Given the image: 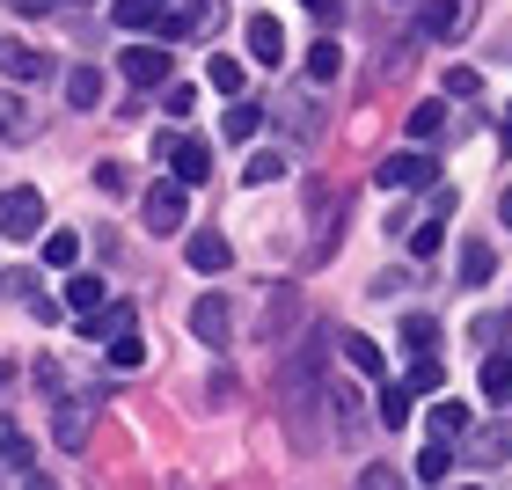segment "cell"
I'll return each instance as SVG.
<instances>
[{
  "mask_svg": "<svg viewBox=\"0 0 512 490\" xmlns=\"http://www.w3.org/2000/svg\"><path fill=\"white\" fill-rule=\"evenodd\" d=\"M118 330H132V308H125V300H103V308L81 315V337H88V344H110Z\"/></svg>",
  "mask_w": 512,
  "mask_h": 490,
  "instance_id": "cell-11",
  "label": "cell"
},
{
  "mask_svg": "<svg viewBox=\"0 0 512 490\" xmlns=\"http://www.w3.org/2000/svg\"><path fill=\"white\" fill-rule=\"evenodd\" d=\"M483 469H505L512 461V425H491V432H476V447H469Z\"/></svg>",
  "mask_w": 512,
  "mask_h": 490,
  "instance_id": "cell-20",
  "label": "cell"
},
{
  "mask_svg": "<svg viewBox=\"0 0 512 490\" xmlns=\"http://www.w3.org/2000/svg\"><path fill=\"white\" fill-rule=\"evenodd\" d=\"M432 344H439V322H432V315H403V359L432 352Z\"/></svg>",
  "mask_w": 512,
  "mask_h": 490,
  "instance_id": "cell-25",
  "label": "cell"
},
{
  "mask_svg": "<svg viewBox=\"0 0 512 490\" xmlns=\"http://www.w3.org/2000/svg\"><path fill=\"white\" fill-rule=\"evenodd\" d=\"M242 37H249V59H256V66H278V59H286V30H278L271 15H249Z\"/></svg>",
  "mask_w": 512,
  "mask_h": 490,
  "instance_id": "cell-10",
  "label": "cell"
},
{
  "mask_svg": "<svg viewBox=\"0 0 512 490\" xmlns=\"http://www.w3.org/2000/svg\"><path fill=\"white\" fill-rule=\"evenodd\" d=\"M286 169H293V161L278 154V147H264V154H249V161H242V183H249V191H264V183H278Z\"/></svg>",
  "mask_w": 512,
  "mask_h": 490,
  "instance_id": "cell-18",
  "label": "cell"
},
{
  "mask_svg": "<svg viewBox=\"0 0 512 490\" xmlns=\"http://www.w3.org/2000/svg\"><path fill=\"white\" fill-rule=\"evenodd\" d=\"M161 154H169V176L191 191V183H205V169H213V147L205 139H161Z\"/></svg>",
  "mask_w": 512,
  "mask_h": 490,
  "instance_id": "cell-5",
  "label": "cell"
},
{
  "mask_svg": "<svg viewBox=\"0 0 512 490\" xmlns=\"http://www.w3.org/2000/svg\"><path fill=\"white\" fill-rule=\"evenodd\" d=\"M439 381H447V373H439V359H432V352H417V359H410V381H403V388H410V395H432Z\"/></svg>",
  "mask_w": 512,
  "mask_h": 490,
  "instance_id": "cell-32",
  "label": "cell"
},
{
  "mask_svg": "<svg viewBox=\"0 0 512 490\" xmlns=\"http://www.w3.org/2000/svg\"><path fill=\"white\" fill-rule=\"evenodd\" d=\"M469 432V403H432V439H461Z\"/></svg>",
  "mask_w": 512,
  "mask_h": 490,
  "instance_id": "cell-28",
  "label": "cell"
},
{
  "mask_svg": "<svg viewBox=\"0 0 512 490\" xmlns=\"http://www.w3.org/2000/svg\"><path fill=\"white\" fill-rule=\"evenodd\" d=\"M293 308H300V286H271V300H264V322H256V337H286L293 330Z\"/></svg>",
  "mask_w": 512,
  "mask_h": 490,
  "instance_id": "cell-12",
  "label": "cell"
},
{
  "mask_svg": "<svg viewBox=\"0 0 512 490\" xmlns=\"http://www.w3.org/2000/svg\"><path fill=\"white\" fill-rule=\"evenodd\" d=\"M461 22V0H417V30L410 37H454Z\"/></svg>",
  "mask_w": 512,
  "mask_h": 490,
  "instance_id": "cell-15",
  "label": "cell"
},
{
  "mask_svg": "<svg viewBox=\"0 0 512 490\" xmlns=\"http://www.w3.org/2000/svg\"><path fill=\"white\" fill-rule=\"evenodd\" d=\"M300 8H315L322 22H337V0H300Z\"/></svg>",
  "mask_w": 512,
  "mask_h": 490,
  "instance_id": "cell-42",
  "label": "cell"
},
{
  "mask_svg": "<svg viewBox=\"0 0 512 490\" xmlns=\"http://www.w3.org/2000/svg\"><path fill=\"white\" fill-rule=\"evenodd\" d=\"M410 403H417L410 388H381V425H388V432H403V425H410Z\"/></svg>",
  "mask_w": 512,
  "mask_h": 490,
  "instance_id": "cell-30",
  "label": "cell"
},
{
  "mask_svg": "<svg viewBox=\"0 0 512 490\" xmlns=\"http://www.w3.org/2000/svg\"><path fill=\"white\" fill-rule=\"evenodd\" d=\"M52 439H59L66 454H81V447H88V410H81V403H59V410H52Z\"/></svg>",
  "mask_w": 512,
  "mask_h": 490,
  "instance_id": "cell-16",
  "label": "cell"
},
{
  "mask_svg": "<svg viewBox=\"0 0 512 490\" xmlns=\"http://www.w3.org/2000/svg\"><path fill=\"white\" fill-rule=\"evenodd\" d=\"M0 74H8V81H44V74H52V59H44L37 44H15V37H0Z\"/></svg>",
  "mask_w": 512,
  "mask_h": 490,
  "instance_id": "cell-8",
  "label": "cell"
},
{
  "mask_svg": "<svg viewBox=\"0 0 512 490\" xmlns=\"http://www.w3.org/2000/svg\"><path fill=\"white\" fill-rule=\"evenodd\" d=\"M0 388H8V366H0Z\"/></svg>",
  "mask_w": 512,
  "mask_h": 490,
  "instance_id": "cell-46",
  "label": "cell"
},
{
  "mask_svg": "<svg viewBox=\"0 0 512 490\" xmlns=\"http://www.w3.org/2000/svg\"><path fill=\"white\" fill-rule=\"evenodd\" d=\"M66 308H74V315L103 308V278L96 271H66Z\"/></svg>",
  "mask_w": 512,
  "mask_h": 490,
  "instance_id": "cell-19",
  "label": "cell"
},
{
  "mask_svg": "<svg viewBox=\"0 0 512 490\" xmlns=\"http://www.w3.org/2000/svg\"><path fill=\"white\" fill-rule=\"evenodd\" d=\"M191 337L205 344V352H227V344H235V300H227V293H205L198 308H191Z\"/></svg>",
  "mask_w": 512,
  "mask_h": 490,
  "instance_id": "cell-2",
  "label": "cell"
},
{
  "mask_svg": "<svg viewBox=\"0 0 512 490\" xmlns=\"http://www.w3.org/2000/svg\"><path fill=\"white\" fill-rule=\"evenodd\" d=\"M161 110H169V118H191V110H198V88H191V81H169V88H161Z\"/></svg>",
  "mask_w": 512,
  "mask_h": 490,
  "instance_id": "cell-35",
  "label": "cell"
},
{
  "mask_svg": "<svg viewBox=\"0 0 512 490\" xmlns=\"http://www.w3.org/2000/svg\"><path fill=\"white\" fill-rule=\"evenodd\" d=\"M469 490H476V483H469Z\"/></svg>",
  "mask_w": 512,
  "mask_h": 490,
  "instance_id": "cell-47",
  "label": "cell"
},
{
  "mask_svg": "<svg viewBox=\"0 0 512 490\" xmlns=\"http://www.w3.org/2000/svg\"><path fill=\"white\" fill-rule=\"evenodd\" d=\"M352 490H403V476H395V469H381V461H374V469H359V483Z\"/></svg>",
  "mask_w": 512,
  "mask_h": 490,
  "instance_id": "cell-39",
  "label": "cell"
},
{
  "mask_svg": "<svg viewBox=\"0 0 512 490\" xmlns=\"http://www.w3.org/2000/svg\"><path fill=\"white\" fill-rule=\"evenodd\" d=\"M344 366L374 381V373H381V344H374V337H359V330H344Z\"/></svg>",
  "mask_w": 512,
  "mask_h": 490,
  "instance_id": "cell-21",
  "label": "cell"
},
{
  "mask_svg": "<svg viewBox=\"0 0 512 490\" xmlns=\"http://www.w3.org/2000/svg\"><path fill=\"white\" fill-rule=\"evenodd\" d=\"M337 227H344V191H322V205H315V242H308V264H330V256H337Z\"/></svg>",
  "mask_w": 512,
  "mask_h": 490,
  "instance_id": "cell-6",
  "label": "cell"
},
{
  "mask_svg": "<svg viewBox=\"0 0 512 490\" xmlns=\"http://www.w3.org/2000/svg\"><path fill=\"white\" fill-rule=\"evenodd\" d=\"M447 96L476 103V96H483V74H476V66H447Z\"/></svg>",
  "mask_w": 512,
  "mask_h": 490,
  "instance_id": "cell-36",
  "label": "cell"
},
{
  "mask_svg": "<svg viewBox=\"0 0 512 490\" xmlns=\"http://www.w3.org/2000/svg\"><path fill=\"white\" fill-rule=\"evenodd\" d=\"M183 264H191V271H227V264H235V249H227V235L198 227V235L183 242Z\"/></svg>",
  "mask_w": 512,
  "mask_h": 490,
  "instance_id": "cell-9",
  "label": "cell"
},
{
  "mask_svg": "<svg viewBox=\"0 0 512 490\" xmlns=\"http://www.w3.org/2000/svg\"><path fill=\"white\" fill-rule=\"evenodd\" d=\"M374 183H381V191H410V183H439V154H388L381 161V169H374Z\"/></svg>",
  "mask_w": 512,
  "mask_h": 490,
  "instance_id": "cell-4",
  "label": "cell"
},
{
  "mask_svg": "<svg viewBox=\"0 0 512 490\" xmlns=\"http://www.w3.org/2000/svg\"><path fill=\"white\" fill-rule=\"evenodd\" d=\"M37 235H44V191H30V183L0 191V242H37Z\"/></svg>",
  "mask_w": 512,
  "mask_h": 490,
  "instance_id": "cell-1",
  "label": "cell"
},
{
  "mask_svg": "<svg viewBox=\"0 0 512 490\" xmlns=\"http://www.w3.org/2000/svg\"><path fill=\"white\" fill-rule=\"evenodd\" d=\"M161 8H169V0H118L110 15H118V30H154V15H161Z\"/></svg>",
  "mask_w": 512,
  "mask_h": 490,
  "instance_id": "cell-26",
  "label": "cell"
},
{
  "mask_svg": "<svg viewBox=\"0 0 512 490\" xmlns=\"http://www.w3.org/2000/svg\"><path fill=\"white\" fill-rule=\"evenodd\" d=\"M505 330H512V315H476V322H469V337L483 344V352H498V344H505Z\"/></svg>",
  "mask_w": 512,
  "mask_h": 490,
  "instance_id": "cell-34",
  "label": "cell"
},
{
  "mask_svg": "<svg viewBox=\"0 0 512 490\" xmlns=\"http://www.w3.org/2000/svg\"><path fill=\"white\" fill-rule=\"evenodd\" d=\"M505 154H512V110H505Z\"/></svg>",
  "mask_w": 512,
  "mask_h": 490,
  "instance_id": "cell-45",
  "label": "cell"
},
{
  "mask_svg": "<svg viewBox=\"0 0 512 490\" xmlns=\"http://www.w3.org/2000/svg\"><path fill=\"white\" fill-rule=\"evenodd\" d=\"M227 139H235V147H242V139H256V132H264V103H235V110H227V125H220Z\"/></svg>",
  "mask_w": 512,
  "mask_h": 490,
  "instance_id": "cell-24",
  "label": "cell"
},
{
  "mask_svg": "<svg viewBox=\"0 0 512 490\" xmlns=\"http://www.w3.org/2000/svg\"><path fill=\"white\" fill-rule=\"evenodd\" d=\"M125 81L132 88H169V44H132L125 52Z\"/></svg>",
  "mask_w": 512,
  "mask_h": 490,
  "instance_id": "cell-7",
  "label": "cell"
},
{
  "mask_svg": "<svg viewBox=\"0 0 512 490\" xmlns=\"http://www.w3.org/2000/svg\"><path fill=\"white\" fill-rule=\"evenodd\" d=\"M205 81H213L220 96H235V88H242V59H235V52H213V66H205Z\"/></svg>",
  "mask_w": 512,
  "mask_h": 490,
  "instance_id": "cell-29",
  "label": "cell"
},
{
  "mask_svg": "<svg viewBox=\"0 0 512 490\" xmlns=\"http://www.w3.org/2000/svg\"><path fill=\"white\" fill-rule=\"evenodd\" d=\"M447 469H454V454H447V447H425V454H417V483H439Z\"/></svg>",
  "mask_w": 512,
  "mask_h": 490,
  "instance_id": "cell-38",
  "label": "cell"
},
{
  "mask_svg": "<svg viewBox=\"0 0 512 490\" xmlns=\"http://www.w3.org/2000/svg\"><path fill=\"white\" fill-rule=\"evenodd\" d=\"M103 103V74L96 66H74V74H66V110H96Z\"/></svg>",
  "mask_w": 512,
  "mask_h": 490,
  "instance_id": "cell-17",
  "label": "cell"
},
{
  "mask_svg": "<svg viewBox=\"0 0 512 490\" xmlns=\"http://www.w3.org/2000/svg\"><path fill=\"white\" fill-rule=\"evenodd\" d=\"M483 395H491V403H505V395H512V352H491V359H483Z\"/></svg>",
  "mask_w": 512,
  "mask_h": 490,
  "instance_id": "cell-27",
  "label": "cell"
},
{
  "mask_svg": "<svg viewBox=\"0 0 512 490\" xmlns=\"http://www.w3.org/2000/svg\"><path fill=\"white\" fill-rule=\"evenodd\" d=\"M322 395H330V439L352 447V439H359V395L352 388H322Z\"/></svg>",
  "mask_w": 512,
  "mask_h": 490,
  "instance_id": "cell-13",
  "label": "cell"
},
{
  "mask_svg": "<svg viewBox=\"0 0 512 490\" xmlns=\"http://www.w3.org/2000/svg\"><path fill=\"white\" fill-rule=\"evenodd\" d=\"M8 439H15V425H8V417H0V454H8Z\"/></svg>",
  "mask_w": 512,
  "mask_h": 490,
  "instance_id": "cell-44",
  "label": "cell"
},
{
  "mask_svg": "<svg viewBox=\"0 0 512 490\" xmlns=\"http://www.w3.org/2000/svg\"><path fill=\"white\" fill-rule=\"evenodd\" d=\"M15 8H22V15H52L59 0H15Z\"/></svg>",
  "mask_w": 512,
  "mask_h": 490,
  "instance_id": "cell-41",
  "label": "cell"
},
{
  "mask_svg": "<svg viewBox=\"0 0 512 490\" xmlns=\"http://www.w3.org/2000/svg\"><path fill=\"white\" fill-rule=\"evenodd\" d=\"M110 366H118V373H132V366H147V344H139L132 330H118V337H110Z\"/></svg>",
  "mask_w": 512,
  "mask_h": 490,
  "instance_id": "cell-31",
  "label": "cell"
},
{
  "mask_svg": "<svg viewBox=\"0 0 512 490\" xmlns=\"http://www.w3.org/2000/svg\"><path fill=\"white\" fill-rule=\"evenodd\" d=\"M498 220H505V227H512V191H505V198H498Z\"/></svg>",
  "mask_w": 512,
  "mask_h": 490,
  "instance_id": "cell-43",
  "label": "cell"
},
{
  "mask_svg": "<svg viewBox=\"0 0 512 490\" xmlns=\"http://www.w3.org/2000/svg\"><path fill=\"white\" fill-rule=\"evenodd\" d=\"M439 118H447V103H432V96H425V103L410 110V139H432V132H439Z\"/></svg>",
  "mask_w": 512,
  "mask_h": 490,
  "instance_id": "cell-37",
  "label": "cell"
},
{
  "mask_svg": "<svg viewBox=\"0 0 512 490\" xmlns=\"http://www.w3.org/2000/svg\"><path fill=\"white\" fill-rule=\"evenodd\" d=\"M74 256H81L74 227H52V235H44V264H52V271H74Z\"/></svg>",
  "mask_w": 512,
  "mask_h": 490,
  "instance_id": "cell-23",
  "label": "cell"
},
{
  "mask_svg": "<svg viewBox=\"0 0 512 490\" xmlns=\"http://www.w3.org/2000/svg\"><path fill=\"white\" fill-rule=\"evenodd\" d=\"M491 278H498V249L491 242H461V286H491Z\"/></svg>",
  "mask_w": 512,
  "mask_h": 490,
  "instance_id": "cell-14",
  "label": "cell"
},
{
  "mask_svg": "<svg viewBox=\"0 0 512 490\" xmlns=\"http://www.w3.org/2000/svg\"><path fill=\"white\" fill-rule=\"evenodd\" d=\"M308 74H315V81H337V74H344V44H337V37H315V44H308Z\"/></svg>",
  "mask_w": 512,
  "mask_h": 490,
  "instance_id": "cell-22",
  "label": "cell"
},
{
  "mask_svg": "<svg viewBox=\"0 0 512 490\" xmlns=\"http://www.w3.org/2000/svg\"><path fill=\"white\" fill-rule=\"evenodd\" d=\"M183 213H191V205H183V183H176V176H169V183H154V191L139 198V220H147V235H176Z\"/></svg>",
  "mask_w": 512,
  "mask_h": 490,
  "instance_id": "cell-3",
  "label": "cell"
},
{
  "mask_svg": "<svg viewBox=\"0 0 512 490\" xmlns=\"http://www.w3.org/2000/svg\"><path fill=\"white\" fill-rule=\"evenodd\" d=\"M22 132H30V110H22V96L0 88V139H22Z\"/></svg>",
  "mask_w": 512,
  "mask_h": 490,
  "instance_id": "cell-33",
  "label": "cell"
},
{
  "mask_svg": "<svg viewBox=\"0 0 512 490\" xmlns=\"http://www.w3.org/2000/svg\"><path fill=\"white\" fill-rule=\"evenodd\" d=\"M439 242H447V227H439V220H425V227H417V235H410V249H417V256H432Z\"/></svg>",
  "mask_w": 512,
  "mask_h": 490,
  "instance_id": "cell-40",
  "label": "cell"
}]
</instances>
